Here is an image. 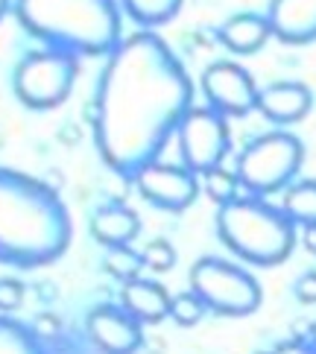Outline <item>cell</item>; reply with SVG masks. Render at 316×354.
Wrapping results in <instances>:
<instances>
[{"mask_svg": "<svg viewBox=\"0 0 316 354\" xmlns=\"http://www.w3.org/2000/svg\"><path fill=\"white\" fill-rule=\"evenodd\" d=\"M170 301L173 296L153 278H135L120 290V308L129 310L141 325H156L170 316Z\"/></svg>", "mask_w": 316, "mask_h": 354, "instance_id": "5bb4252c", "label": "cell"}, {"mask_svg": "<svg viewBox=\"0 0 316 354\" xmlns=\"http://www.w3.org/2000/svg\"><path fill=\"white\" fill-rule=\"evenodd\" d=\"M77 73H80V62L77 53H71V50H59V47L32 50V53H27L18 62L12 88H15V97L27 109L47 111L62 106L71 97Z\"/></svg>", "mask_w": 316, "mask_h": 354, "instance_id": "8992f818", "label": "cell"}, {"mask_svg": "<svg viewBox=\"0 0 316 354\" xmlns=\"http://www.w3.org/2000/svg\"><path fill=\"white\" fill-rule=\"evenodd\" d=\"M202 191L208 194V199H214L217 205H229V202L237 199L240 191V179L234 170H225V167H214L202 176Z\"/></svg>", "mask_w": 316, "mask_h": 354, "instance_id": "ffe728a7", "label": "cell"}, {"mask_svg": "<svg viewBox=\"0 0 316 354\" xmlns=\"http://www.w3.org/2000/svg\"><path fill=\"white\" fill-rule=\"evenodd\" d=\"M179 153L187 170L202 173L220 167L223 158L229 156L232 147V135H229V123L220 111H214L211 106L205 109H191L179 123Z\"/></svg>", "mask_w": 316, "mask_h": 354, "instance_id": "ba28073f", "label": "cell"}, {"mask_svg": "<svg viewBox=\"0 0 316 354\" xmlns=\"http://www.w3.org/2000/svg\"><path fill=\"white\" fill-rule=\"evenodd\" d=\"M62 331V322L56 319L53 313H41V316H35V322H32V334L39 337V339H56Z\"/></svg>", "mask_w": 316, "mask_h": 354, "instance_id": "d4e9b609", "label": "cell"}, {"mask_svg": "<svg viewBox=\"0 0 316 354\" xmlns=\"http://www.w3.org/2000/svg\"><path fill=\"white\" fill-rule=\"evenodd\" d=\"M120 3L135 24L149 30V27H161V24L173 21L185 0H120Z\"/></svg>", "mask_w": 316, "mask_h": 354, "instance_id": "ac0fdd59", "label": "cell"}, {"mask_svg": "<svg viewBox=\"0 0 316 354\" xmlns=\"http://www.w3.org/2000/svg\"><path fill=\"white\" fill-rule=\"evenodd\" d=\"M24 301V284L15 281V278H0V310L9 313L21 308Z\"/></svg>", "mask_w": 316, "mask_h": 354, "instance_id": "cb8c5ba5", "label": "cell"}, {"mask_svg": "<svg viewBox=\"0 0 316 354\" xmlns=\"http://www.w3.org/2000/svg\"><path fill=\"white\" fill-rule=\"evenodd\" d=\"M106 270L120 281H135V278H141L144 258L132 246H111L106 252Z\"/></svg>", "mask_w": 316, "mask_h": 354, "instance_id": "44dd1931", "label": "cell"}, {"mask_svg": "<svg viewBox=\"0 0 316 354\" xmlns=\"http://www.w3.org/2000/svg\"><path fill=\"white\" fill-rule=\"evenodd\" d=\"M272 354H316V348L310 343H301V339H293V343H281Z\"/></svg>", "mask_w": 316, "mask_h": 354, "instance_id": "4316f807", "label": "cell"}, {"mask_svg": "<svg viewBox=\"0 0 316 354\" xmlns=\"http://www.w3.org/2000/svg\"><path fill=\"white\" fill-rule=\"evenodd\" d=\"M205 301H202L194 290H187V293H179V296H173L170 301V319L176 325H182V328H191L196 325L202 316H205Z\"/></svg>", "mask_w": 316, "mask_h": 354, "instance_id": "7402d4cb", "label": "cell"}, {"mask_svg": "<svg viewBox=\"0 0 316 354\" xmlns=\"http://www.w3.org/2000/svg\"><path fill=\"white\" fill-rule=\"evenodd\" d=\"M261 88L252 80L246 68L234 62H214L202 73V94L208 97V106L220 111L223 118H246L258 109Z\"/></svg>", "mask_w": 316, "mask_h": 354, "instance_id": "9c48e42d", "label": "cell"}, {"mask_svg": "<svg viewBox=\"0 0 316 354\" xmlns=\"http://www.w3.org/2000/svg\"><path fill=\"white\" fill-rule=\"evenodd\" d=\"M194 109V82L156 32L141 30L109 53L94 97V144L115 173L135 179Z\"/></svg>", "mask_w": 316, "mask_h": 354, "instance_id": "6da1fadb", "label": "cell"}, {"mask_svg": "<svg viewBox=\"0 0 316 354\" xmlns=\"http://www.w3.org/2000/svg\"><path fill=\"white\" fill-rule=\"evenodd\" d=\"M71 214L56 191L27 173L0 167V263L35 270L71 246Z\"/></svg>", "mask_w": 316, "mask_h": 354, "instance_id": "7a4b0ae2", "label": "cell"}, {"mask_svg": "<svg viewBox=\"0 0 316 354\" xmlns=\"http://www.w3.org/2000/svg\"><path fill=\"white\" fill-rule=\"evenodd\" d=\"M305 161V147L290 132H267L243 147L237 156L234 173L240 187L249 191V196H270L278 191H287L293 185L296 173Z\"/></svg>", "mask_w": 316, "mask_h": 354, "instance_id": "5b68a950", "label": "cell"}, {"mask_svg": "<svg viewBox=\"0 0 316 354\" xmlns=\"http://www.w3.org/2000/svg\"><path fill=\"white\" fill-rule=\"evenodd\" d=\"M15 18L47 47L82 56H109L123 41L115 0H15Z\"/></svg>", "mask_w": 316, "mask_h": 354, "instance_id": "3957f363", "label": "cell"}, {"mask_svg": "<svg viewBox=\"0 0 316 354\" xmlns=\"http://www.w3.org/2000/svg\"><path fill=\"white\" fill-rule=\"evenodd\" d=\"M144 267L153 272H167L176 267V249L167 243V240H149L141 252Z\"/></svg>", "mask_w": 316, "mask_h": 354, "instance_id": "603a6c76", "label": "cell"}, {"mask_svg": "<svg viewBox=\"0 0 316 354\" xmlns=\"http://www.w3.org/2000/svg\"><path fill=\"white\" fill-rule=\"evenodd\" d=\"M310 109H313V94L301 82H272L258 91V111L278 126L299 123Z\"/></svg>", "mask_w": 316, "mask_h": 354, "instance_id": "4fadbf2b", "label": "cell"}, {"mask_svg": "<svg viewBox=\"0 0 316 354\" xmlns=\"http://www.w3.org/2000/svg\"><path fill=\"white\" fill-rule=\"evenodd\" d=\"M6 12H9V0H0V21H3Z\"/></svg>", "mask_w": 316, "mask_h": 354, "instance_id": "f1b7e54d", "label": "cell"}, {"mask_svg": "<svg viewBox=\"0 0 316 354\" xmlns=\"http://www.w3.org/2000/svg\"><path fill=\"white\" fill-rule=\"evenodd\" d=\"M217 234L225 249L255 267H275L290 258L296 246V223L284 208L258 196L234 199L217 211Z\"/></svg>", "mask_w": 316, "mask_h": 354, "instance_id": "277c9868", "label": "cell"}, {"mask_svg": "<svg viewBox=\"0 0 316 354\" xmlns=\"http://www.w3.org/2000/svg\"><path fill=\"white\" fill-rule=\"evenodd\" d=\"M85 331L103 354H135L144 346L141 322L129 310L115 305H100L88 313Z\"/></svg>", "mask_w": 316, "mask_h": 354, "instance_id": "8fae6325", "label": "cell"}, {"mask_svg": "<svg viewBox=\"0 0 316 354\" xmlns=\"http://www.w3.org/2000/svg\"><path fill=\"white\" fill-rule=\"evenodd\" d=\"M310 346H313V348H316V322H313V325H310Z\"/></svg>", "mask_w": 316, "mask_h": 354, "instance_id": "f546056e", "label": "cell"}, {"mask_svg": "<svg viewBox=\"0 0 316 354\" xmlns=\"http://www.w3.org/2000/svg\"><path fill=\"white\" fill-rule=\"evenodd\" d=\"M296 299L305 305H316V270H308L296 278Z\"/></svg>", "mask_w": 316, "mask_h": 354, "instance_id": "484cf974", "label": "cell"}, {"mask_svg": "<svg viewBox=\"0 0 316 354\" xmlns=\"http://www.w3.org/2000/svg\"><path fill=\"white\" fill-rule=\"evenodd\" d=\"M141 232V220L138 214L126 205H103L94 217H91V234L100 240L103 246H129L132 240Z\"/></svg>", "mask_w": 316, "mask_h": 354, "instance_id": "2e32d148", "label": "cell"}, {"mask_svg": "<svg viewBox=\"0 0 316 354\" xmlns=\"http://www.w3.org/2000/svg\"><path fill=\"white\" fill-rule=\"evenodd\" d=\"M0 354H44L41 339L30 328L12 319H0Z\"/></svg>", "mask_w": 316, "mask_h": 354, "instance_id": "d6986e66", "label": "cell"}, {"mask_svg": "<svg viewBox=\"0 0 316 354\" xmlns=\"http://www.w3.org/2000/svg\"><path fill=\"white\" fill-rule=\"evenodd\" d=\"M301 246H305L310 255H316V225H305V229H301Z\"/></svg>", "mask_w": 316, "mask_h": 354, "instance_id": "83f0119b", "label": "cell"}, {"mask_svg": "<svg viewBox=\"0 0 316 354\" xmlns=\"http://www.w3.org/2000/svg\"><path fill=\"white\" fill-rule=\"evenodd\" d=\"M270 30L284 44L316 41V0H270Z\"/></svg>", "mask_w": 316, "mask_h": 354, "instance_id": "7c38bea8", "label": "cell"}, {"mask_svg": "<svg viewBox=\"0 0 316 354\" xmlns=\"http://www.w3.org/2000/svg\"><path fill=\"white\" fill-rule=\"evenodd\" d=\"M132 182L138 185V194L147 202H153L156 208H164V211L191 208L199 194V179L194 170L176 167V164H161V161L147 164Z\"/></svg>", "mask_w": 316, "mask_h": 354, "instance_id": "30bf717a", "label": "cell"}, {"mask_svg": "<svg viewBox=\"0 0 316 354\" xmlns=\"http://www.w3.org/2000/svg\"><path fill=\"white\" fill-rule=\"evenodd\" d=\"M191 290L220 316H249L263 299L255 275L223 258H199L191 267Z\"/></svg>", "mask_w": 316, "mask_h": 354, "instance_id": "52a82bcc", "label": "cell"}, {"mask_svg": "<svg viewBox=\"0 0 316 354\" xmlns=\"http://www.w3.org/2000/svg\"><path fill=\"white\" fill-rule=\"evenodd\" d=\"M284 214L296 225H316V179H301L284 191Z\"/></svg>", "mask_w": 316, "mask_h": 354, "instance_id": "e0dca14e", "label": "cell"}, {"mask_svg": "<svg viewBox=\"0 0 316 354\" xmlns=\"http://www.w3.org/2000/svg\"><path fill=\"white\" fill-rule=\"evenodd\" d=\"M217 39L223 41V47H229L232 53L249 56V53H258V50L272 39V30H270L267 15L240 12V15H232L217 30Z\"/></svg>", "mask_w": 316, "mask_h": 354, "instance_id": "9a60e30c", "label": "cell"}]
</instances>
